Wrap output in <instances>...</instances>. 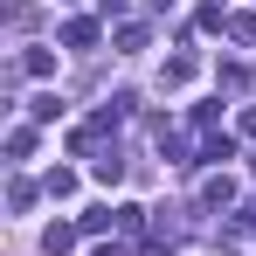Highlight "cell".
I'll return each instance as SVG.
<instances>
[{
  "mask_svg": "<svg viewBox=\"0 0 256 256\" xmlns=\"http://www.w3.org/2000/svg\"><path fill=\"white\" fill-rule=\"evenodd\" d=\"M7 208L28 214V208H35V187H28V180H14V187H7Z\"/></svg>",
  "mask_w": 256,
  "mask_h": 256,
  "instance_id": "4fadbf2b",
  "label": "cell"
},
{
  "mask_svg": "<svg viewBox=\"0 0 256 256\" xmlns=\"http://www.w3.org/2000/svg\"><path fill=\"white\" fill-rule=\"evenodd\" d=\"M42 194H48V201H70V194H76V173H70V166H48Z\"/></svg>",
  "mask_w": 256,
  "mask_h": 256,
  "instance_id": "52a82bcc",
  "label": "cell"
},
{
  "mask_svg": "<svg viewBox=\"0 0 256 256\" xmlns=\"http://www.w3.org/2000/svg\"><path fill=\"white\" fill-rule=\"evenodd\" d=\"M56 111H62V104H56V90H48V97H35V104H28V118H35V125H48V118H56Z\"/></svg>",
  "mask_w": 256,
  "mask_h": 256,
  "instance_id": "5bb4252c",
  "label": "cell"
},
{
  "mask_svg": "<svg viewBox=\"0 0 256 256\" xmlns=\"http://www.w3.org/2000/svg\"><path fill=\"white\" fill-rule=\"evenodd\" d=\"M242 132H250V138H256V104H250V111H242Z\"/></svg>",
  "mask_w": 256,
  "mask_h": 256,
  "instance_id": "9a60e30c",
  "label": "cell"
},
{
  "mask_svg": "<svg viewBox=\"0 0 256 256\" xmlns=\"http://www.w3.org/2000/svg\"><path fill=\"white\" fill-rule=\"evenodd\" d=\"M201 208H236V180L228 173H214L208 187H201Z\"/></svg>",
  "mask_w": 256,
  "mask_h": 256,
  "instance_id": "8992f818",
  "label": "cell"
},
{
  "mask_svg": "<svg viewBox=\"0 0 256 256\" xmlns=\"http://www.w3.org/2000/svg\"><path fill=\"white\" fill-rule=\"evenodd\" d=\"M236 48H256V14H228V28H222Z\"/></svg>",
  "mask_w": 256,
  "mask_h": 256,
  "instance_id": "ba28073f",
  "label": "cell"
},
{
  "mask_svg": "<svg viewBox=\"0 0 256 256\" xmlns=\"http://www.w3.org/2000/svg\"><path fill=\"white\" fill-rule=\"evenodd\" d=\"M28 152H35V132L14 125V132H7V160H28Z\"/></svg>",
  "mask_w": 256,
  "mask_h": 256,
  "instance_id": "8fae6325",
  "label": "cell"
},
{
  "mask_svg": "<svg viewBox=\"0 0 256 256\" xmlns=\"http://www.w3.org/2000/svg\"><path fill=\"white\" fill-rule=\"evenodd\" d=\"M146 42H152V28H146V21H125V28H118V56H138Z\"/></svg>",
  "mask_w": 256,
  "mask_h": 256,
  "instance_id": "9c48e42d",
  "label": "cell"
},
{
  "mask_svg": "<svg viewBox=\"0 0 256 256\" xmlns=\"http://www.w3.org/2000/svg\"><path fill=\"white\" fill-rule=\"evenodd\" d=\"M187 76H194V62H187V56H166V70H160V84H166V90H180Z\"/></svg>",
  "mask_w": 256,
  "mask_h": 256,
  "instance_id": "30bf717a",
  "label": "cell"
},
{
  "mask_svg": "<svg viewBox=\"0 0 256 256\" xmlns=\"http://www.w3.org/2000/svg\"><path fill=\"white\" fill-rule=\"evenodd\" d=\"M97 256H125V242H104V250H97Z\"/></svg>",
  "mask_w": 256,
  "mask_h": 256,
  "instance_id": "2e32d148",
  "label": "cell"
},
{
  "mask_svg": "<svg viewBox=\"0 0 256 256\" xmlns=\"http://www.w3.org/2000/svg\"><path fill=\"white\" fill-rule=\"evenodd\" d=\"M104 228H118V208H90L84 214V236H104Z\"/></svg>",
  "mask_w": 256,
  "mask_h": 256,
  "instance_id": "7c38bea8",
  "label": "cell"
},
{
  "mask_svg": "<svg viewBox=\"0 0 256 256\" xmlns=\"http://www.w3.org/2000/svg\"><path fill=\"white\" fill-rule=\"evenodd\" d=\"M228 160H236V138H228V132H222V138H201V152H194V166H228Z\"/></svg>",
  "mask_w": 256,
  "mask_h": 256,
  "instance_id": "7a4b0ae2",
  "label": "cell"
},
{
  "mask_svg": "<svg viewBox=\"0 0 256 256\" xmlns=\"http://www.w3.org/2000/svg\"><path fill=\"white\" fill-rule=\"evenodd\" d=\"M90 173H97L104 187H118V180H125V152H118V146H104V152H90Z\"/></svg>",
  "mask_w": 256,
  "mask_h": 256,
  "instance_id": "3957f363",
  "label": "cell"
},
{
  "mask_svg": "<svg viewBox=\"0 0 256 256\" xmlns=\"http://www.w3.org/2000/svg\"><path fill=\"white\" fill-rule=\"evenodd\" d=\"M76 236H84V222H48V228H42V250H48V256H70Z\"/></svg>",
  "mask_w": 256,
  "mask_h": 256,
  "instance_id": "6da1fadb",
  "label": "cell"
},
{
  "mask_svg": "<svg viewBox=\"0 0 256 256\" xmlns=\"http://www.w3.org/2000/svg\"><path fill=\"white\" fill-rule=\"evenodd\" d=\"M62 48H97V21H90V14L62 21Z\"/></svg>",
  "mask_w": 256,
  "mask_h": 256,
  "instance_id": "277c9868",
  "label": "cell"
},
{
  "mask_svg": "<svg viewBox=\"0 0 256 256\" xmlns=\"http://www.w3.org/2000/svg\"><path fill=\"white\" fill-rule=\"evenodd\" d=\"M7 76H56V56H48V48H28V56H21Z\"/></svg>",
  "mask_w": 256,
  "mask_h": 256,
  "instance_id": "5b68a950",
  "label": "cell"
}]
</instances>
